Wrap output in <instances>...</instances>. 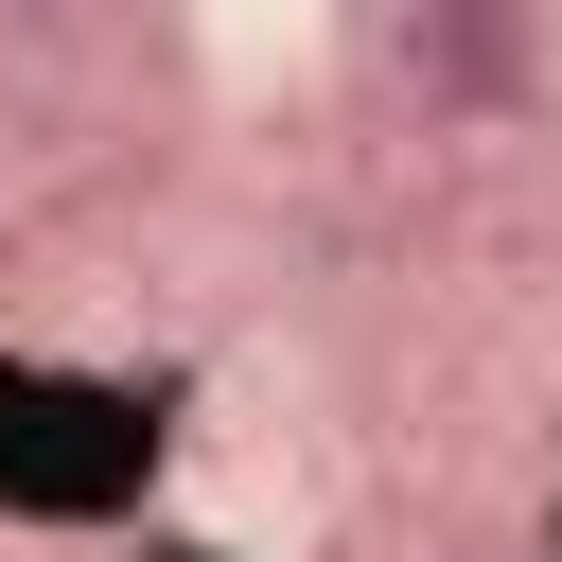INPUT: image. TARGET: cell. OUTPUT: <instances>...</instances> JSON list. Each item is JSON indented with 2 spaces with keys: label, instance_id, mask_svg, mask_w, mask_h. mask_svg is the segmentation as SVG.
Listing matches in <instances>:
<instances>
[{
  "label": "cell",
  "instance_id": "3957f363",
  "mask_svg": "<svg viewBox=\"0 0 562 562\" xmlns=\"http://www.w3.org/2000/svg\"><path fill=\"white\" fill-rule=\"evenodd\" d=\"M0 18H35V35H53V18H70V0H0Z\"/></svg>",
  "mask_w": 562,
  "mask_h": 562
},
{
  "label": "cell",
  "instance_id": "6da1fadb",
  "mask_svg": "<svg viewBox=\"0 0 562 562\" xmlns=\"http://www.w3.org/2000/svg\"><path fill=\"white\" fill-rule=\"evenodd\" d=\"M158 474V422L70 369H0V509H123Z\"/></svg>",
  "mask_w": 562,
  "mask_h": 562
},
{
  "label": "cell",
  "instance_id": "7a4b0ae2",
  "mask_svg": "<svg viewBox=\"0 0 562 562\" xmlns=\"http://www.w3.org/2000/svg\"><path fill=\"white\" fill-rule=\"evenodd\" d=\"M386 70L422 123H509L544 88V0H404L386 18Z\"/></svg>",
  "mask_w": 562,
  "mask_h": 562
},
{
  "label": "cell",
  "instance_id": "277c9868",
  "mask_svg": "<svg viewBox=\"0 0 562 562\" xmlns=\"http://www.w3.org/2000/svg\"><path fill=\"white\" fill-rule=\"evenodd\" d=\"M527 562H562V509H544V544H527Z\"/></svg>",
  "mask_w": 562,
  "mask_h": 562
}]
</instances>
